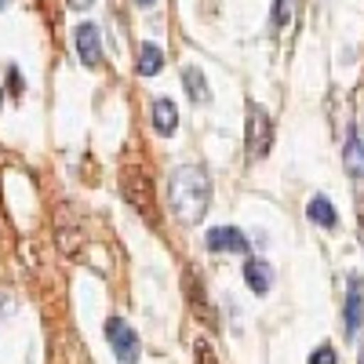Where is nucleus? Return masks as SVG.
Instances as JSON below:
<instances>
[{
    "mask_svg": "<svg viewBox=\"0 0 364 364\" xmlns=\"http://www.w3.org/2000/svg\"><path fill=\"white\" fill-rule=\"evenodd\" d=\"M168 200L182 226H197L211 204V175L204 164H178L168 182Z\"/></svg>",
    "mask_w": 364,
    "mask_h": 364,
    "instance_id": "f257e3e1",
    "label": "nucleus"
},
{
    "mask_svg": "<svg viewBox=\"0 0 364 364\" xmlns=\"http://www.w3.org/2000/svg\"><path fill=\"white\" fill-rule=\"evenodd\" d=\"M193 357H197V364H219V357H215V350H211L208 339H197L193 343Z\"/></svg>",
    "mask_w": 364,
    "mask_h": 364,
    "instance_id": "f3484780",
    "label": "nucleus"
},
{
    "mask_svg": "<svg viewBox=\"0 0 364 364\" xmlns=\"http://www.w3.org/2000/svg\"><path fill=\"white\" fill-rule=\"evenodd\" d=\"M306 215H310V223H317L321 230H336V226H339V211H336V204H331L328 197H314V200L306 204Z\"/></svg>",
    "mask_w": 364,
    "mask_h": 364,
    "instance_id": "9b49d317",
    "label": "nucleus"
},
{
    "mask_svg": "<svg viewBox=\"0 0 364 364\" xmlns=\"http://www.w3.org/2000/svg\"><path fill=\"white\" fill-rule=\"evenodd\" d=\"M161 66H164V51H161V44L146 41V44L139 48V73H142V77H157Z\"/></svg>",
    "mask_w": 364,
    "mask_h": 364,
    "instance_id": "4468645a",
    "label": "nucleus"
},
{
    "mask_svg": "<svg viewBox=\"0 0 364 364\" xmlns=\"http://www.w3.org/2000/svg\"><path fill=\"white\" fill-rule=\"evenodd\" d=\"M135 4H139V8H154V4H157V0H135Z\"/></svg>",
    "mask_w": 364,
    "mask_h": 364,
    "instance_id": "4be33fe9",
    "label": "nucleus"
},
{
    "mask_svg": "<svg viewBox=\"0 0 364 364\" xmlns=\"http://www.w3.org/2000/svg\"><path fill=\"white\" fill-rule=\"evenodd\" d=\"M8 91H11V95H22V73L15 66L8 70Z\"/></svg>",
    "mask_w": 364,
    "mask_h": 364,
    "instance_id": "aec40b11",
    "label": "nucleus"
},
{
    "mask_svg": "<svg viewBox=\"0 0 364 364\" xmlns=\"http://www.w3.org/2000/svg\"><path fill=\"white\" fill-rule=\"evenodd\" d=\"M357 364H364V350H360V360H357Z\"/></svg>",
    "mask_w": 364,
    "mask_h": 364,
    "instance_id": "b1692460",
    "label": "nucleus"
},
{
    "mask_svg": "<svg viewBox=\"0 0 364 364\" xmlns=\"http://www.w3.org/2000/svg\"><path fill=\"white\" fill-rule=\"evenodd\" d=\"M106 339H109V350H113V357L120 364H139L142 343H139V331L124 317H109L106 321Z\"/></svg>",
    "mask_w": 364,
    "mask_h": 364,
    "instance_id": "20e7f679",
    "label": "nucleus"
},
{
    "mask_svg": "<svg viewBox=\"0 0 364 364\" xmlns=\"http://www.w3.org/2000/svg\"><path fill=\"white\" fill-rule=\"evenodd\" d=\"M291 15H295V0H277V4H273V26H288L291 22Z\"/></svg>",
    "mask_w": 364,
    "mask_h": 364,
    "instance_id": "dca6fc26",
    "label": "nucleus"
},
{
    "mask_svg": "<svg viewBox=\"0 0 364 364\" xmlns=\"http://www.w3.org/2000/svg\"><path fill=\"white\" fill-rule=\"evenodd\" d=\"M73 48H77L80 63L87 70H99L102 66V29L95 22H80L73 29Z\"/></svg>",
    "mask_w": 364,
    "mask_h": 364,
    "instance_id": "423d86ee",
    "label": "nucleus"
},
{
    "mask_svg": "<svg viewBox=\"0 0 364 364\" xmlns=\"http://www.w3.org/2000/svg\"><path fill=\"white\" fill-rule=\"evenodd\" d=\"M120 193H124V200L132 204V211L146 226H161L154 175H149V168L139 157L135 161H124V168H120Z\"/></svg>",
    "mask_w": 364,
    "mask_h": 364,
    "instance_id": "f03ea898",
    "label": "nucleus"
},
{
    "mask_svg": "<svg viewBox=\"0 0 364 364\" xmlns=\"http://www.w3.org/2000/svg\"><path fill=\"white\" fill-rule=\"evenodd\" d=\"M8 4H11V0H0V11H4V8H8Z\"/></svg>",
    "mask_w": 364,
    "mask_h": 364,
    "instance_id": "5701e85b",
    "label": "nucleus"
},
{
    "mask_svg": "<svg viewBox=\"0 0 364 364\" xmlns=\"http://www.w3.org/2000/svg\"><path fill=\"white\" fill-rule=\"evenodd\" d=\"M55 240H58V252H63V255H80L84 237H80V223H77L70 204L55 208Z\"/></svg>",
    "mask_w": 364,
    "mask_h": 364,
    "instance_id": "39448f33",
    "label": "nucleus"
},
{
    "mask_svg": "<svg viewBox=\"0 0 364 364\" xmlns=\"http://www.w3.org/2000/svg\"><path fill=\"white\" fill-rule=\"evenodd\" d=\"M343 324H346V336H357L360 324H364V277H350L346 288V310H343Z\"/></svg>",
    "mask_w": 364,
    "mask_h": 364,
    "instance_id": "0eeeda50",
    "label": "nucleus"
},
{
    "mask_svg": "<svg viewBox=\"0 0 364 364\" xmlns=\"http://www.w3.org/2000/svg\"><path fill=\"white\" fill-rule=\"evenodd\" d=\"M310 364H339V357H336V350H331V346H317L310 353Z\"/></svg>",
    "mask_w": 364,
    "mask_h": 364,
    "instance_id": "a211bd4d",
    "label": "nucleus"
},
{
    "mask_svg": "<svg viewBox=\"0 0 364 364\" xmlns=\"http://www.w3.org/2000/svg\"><path fill=\"white\" fill-rule=\"evenodd\" d=\"M186 295L193 302V314L200 321H208V302H204V288H200V277H197V269H186Z\"/></svg>",
    "mask_w": 364,
    "mask_h": 364,
    "instance_id": "2eb2a0df",
    "label": "nucleus"
},
{
    "mask_svg": "<svg viewBox=\"0 0 364 364\" xmlns=\"http://www.w3.org/2000/svg\"><path fill=\"white\" fill-rule=\"evenodd\" d=\"M245 281H248V288H252L255 295H266V291L273 288V269H269V262L248 259V262H245Z\"/></svg>",
    "mask_w": 364,
    "mask_h": 364,
    "instance_id": "9d476101",
    "label": "nucleus"
},
{
    "mask_svg": "<svg viewBox=\"0 0 364 364\" xmlns=\"http://www.w3.org/2000/svg\"><path fill=\"white\" fill-rule=\"evenodd\" d=\"M343 161H346V171L350 175H364V142L357 132H346V146H343Z\"/></svg>",
    "mask_w": 364,
    "mask_h": 364,
    "instance_id": "ddd939ff",
    "label": "nucleus"
},
{
    "mask_svg": "<svg viewBox=\"0 0 364 364\" xmlns=\"http://www.w3.org/2000/svg\"><path fill=\"white\" fill-rule=\"evenodd\" d=\"M204 240L211 252H223V255H245L248 252V237L237 226H215V230H208Z\"/></svg>",
    "mask_w": 364,
    "mask_h": 364,
    "instance_id": "6e6552de",
    "label": "nucleus"
},
{
    "mask_svg": "<svg viewBox=\"0 0 364 364\" xmlns=\"http://www.w3.org/2000/svg\"><path fill=\"white\" fill-rule=\"evenodd\" d=\"M182 87H186L190 102H197V106H204V102L211 99V87H208V80H204V73H200L197 66L182 70Z\"/></svg>",
    "mask_w": 364,
    "mask_h": 364,
    "instance_id": "f8f14e48",
    "label": "nucleus"
},
{
    "mask_svg": "<svg viewBox=\"0 0 364 364\" xmlns=\"http://www.w3.org/2000/svg\"><path fill=\"white\" fill-rule=\"evenodd\" d=\"M91 4H95V0H70V8H73V11H87Z\"/></svg>",
    "mask_w": 364,
    "mask_h": 364,
    "instance_id": "412c9836",
    "label": "nucleus"
},
{
    "mask_svg": "<svg viewBox=\"0 0 364 364\" xmlns=\"http://www.w3.org/2000/svg\"><path fill=\"white\" fill-rule=\"evenodd\" d=\"M149 120H154V132L157 135H175L178 128V109L171 99H154L149 102Z\"/></svg>",
    "mask_w": 364,
    "mask_h": 364,
    "instance_id": "1a4fd4ad",
    "label": "nucleus"
},
{
    "mask_svg": "<svg viewBox=\"0 0 364 364\" xmlns=\"http://www.w3.org/2000/svg\"><path fill=\"white\" fill-rule=\"evenodd\" d=\"M273 146V120L259 102H248V135H245V149L248 161H262Z\"/></svg>",
    "mask_w": 364,
    "mask_h": 364,
    "instance_id": "7ed1b4c3",
    "label": "nucleus"
},
{
    "mask_svg": "<svg viewBox=\"0 0 364 364\" xmlns=\"http://www.w3.org/2000/svg\"><path fill=\"white\" fill-rule=\"evenodd\" d=\"M357 237H360V245H364V186L357 190Z\"/></svg>",
    "mask_w": 364,
    "mask_h": 364,
    "instance_id": "6ab92c4d",
    "label": "nucleus"
}]
</instances>
